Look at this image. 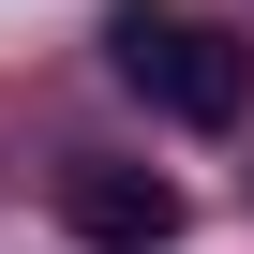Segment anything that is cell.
I'll use <instances>...</instances> for the list:
<instances>
[{
    "mask_svg": "<svg viewBox=\"0 0 254 254\" xmlns=\"http://www.w3.org/2000/svg\"><path fill=\"white\" fill-rule=\"evenodd\" d=\"M105 60H120V90H135V105L194 120V135H224V120L254 105V45H224V30H194V15H150V0L105 30Z\"/></svg>",
    "mask_w": 254,
    "mask_h": 254,
    "instance_id": "obj_1",
    "label": "cell"
},
{
    "mask_svg": "<svg viewBox=\"0 0 254 254\" xmlns=\"http://www.w3.org/2000/svg\"><path fill=\"white\" fill-rule=\"evenodd\" d=\"M60 224L90 239V254H165L180 239V180H150V165H60Z\"/></svg>",
    "mask_w": 254,
    "mask_h": 254,
    "instance_id": "obj_2",
    "label": "cell"
}]
</instances>
